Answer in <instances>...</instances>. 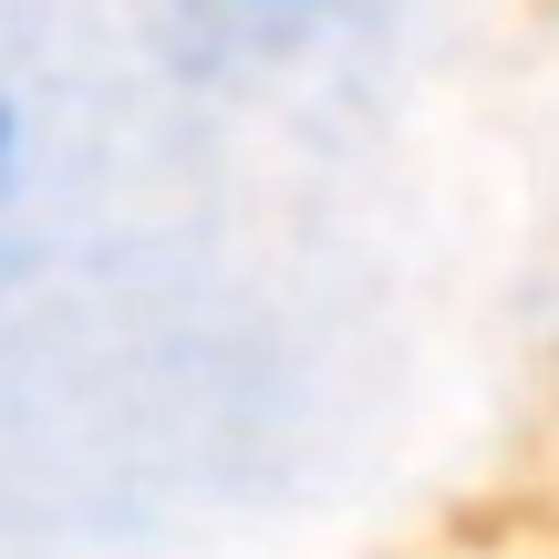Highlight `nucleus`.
I'll return each mask as SVG.
<instances>
[{
	"mask_svg": "<svg viewBox=\"0 0 559 559\" xmlns=\"http://www.w3.org/2000/svg\"><path fill=\"white\" fill-rule=\"evenodd\" d=\"M228 21H321V11H353V0H207Z\"/></svg>",
	"mask_w": 559,
	"mask_h": 559,
	"instance_id": "obj_1",
	"label": "nucleus"
}]
</instances>
